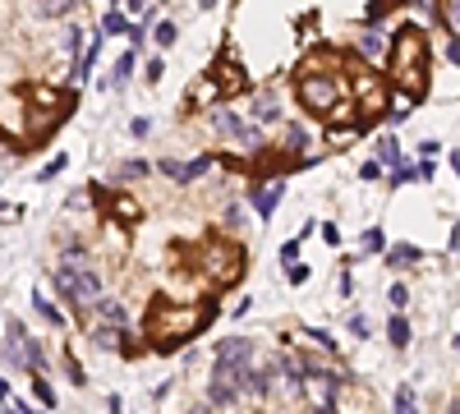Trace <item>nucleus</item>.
<instances>
[{"label":"nucleus","mask_w":460,"mask_h":414,"mask_svg":"<svg viewBox=\"0 0 460 414\" xmlns=\"http://www.w3.org/2000/svg\"><path fill=\"white\" fill-rule=\"evenodd\" d=\"M391 78L401 92L419 97L428 83V42L419 28H401L396 33V46H391Z\"/></svg>","instance_id":"f257e3e1"},{"label":"nucleus","mask_w":460,"mask_h":414,"mask_svg":"<svg viewBox=\"0 0 460 414\" xmlns=\"http://www.w3.org/2000/svg\"><path fill=\"white\" fill-rule=\"evenodd\" d=\"M55 290L65 294L74 308H88V304H97V299H101V281H97V272L88 267L83 253H69V258L55 267Z\"/></svg>","instance_id":"f03ea898"},{"label":"nucleus","mask_w":460,"mask_h":414,"mask_svg":"<svg viewBox=\"0 0 460 414\" xmlns=\"http://www.w3.org/2000/svg\"><path fill=\"white\" fill-rule=\"evenodd\" d=\"M208 317H212V308H203V304H171V299H161L152 308V336L161 345L166 341H180V336H194Z\"/></svg>","instance_id":"7ed1b4c3"},{"label":"nucleus","mask_w":460,"mask_h":414,"mask_svg":"<svg viewBox=\"0 0 460 414\" xmlns=\"http://www.w3.org/2000/svg\"><path fill=\"white\" fill-rule=\"evenodd\" d=\"M299 369H304V401L313 405V410H331L336 405V373L327 369L322 359H308V355H295Z\"/></svg>","instance_id":"20e7f679"},{"label":"nucleus","mask_w":460,"mask_h":414,"mask_svg":"<svg viewBox=\"0 0 460 414\" xmlns=\"http://www.w3.org/2000/svg\"><path fill=\"white\" fill-rule=\"evenodd\" d=\"M240 272H244V267H240V249H230V244H208V249H203V276H208V281L230 285Z\"/></svg>","instance_id":"39448f33"},{"label":"nucleus","mask_w":460,"mask_h":414,"mask_svg":"<svg viewBox=\"0 0 460 414\" xmlns=\"http://www.w3.org/2000/svg\"><path fill=\"white\" fill-rule=\"evenodd\" d=\"M299 101H304L308 110H336L340 83L327 78V74H304V78H299Z\"/></svg>","instance_id":"423d86ee"},{"label":"nucleus","mask_w":460,"mask_h":414,"mask_svg":"<svg viewBox=\"0 0 460 414\" xmlns=\"http://www.w3.org/2000/svg\"><path fill=\"white\" fill-rule=\"evenodd\" d=\"M212 129L221 134V138H235V143H244V148H258V129H253L249 120H244V115H235V110H217V115H212Z\"/></svg>","instance_id":"0eeeda50"},{"label":"nucleus","mask_w":460,"mask_h":414,"mask_svg":"<svg viewBox=\"0 0 460 414\" xmlns=\"http://www.w3.org/2000/svg\"><path fill=\"white\" fill-rule=\"evenodd\" d=\"M354 97H359V106L368 110V115H382V110H387V87L378 83L373 74H364L359 83H354Z\"/></svg>","instance_id":"6e6552de"},{"label":"nucleus","mask_w":460,"mask_h":414,"mask_svg":"<svg viewBox=\"0 0 460 414\" xmlns=\"http://www.w3.org/2000/svg\"><path fill=\"white\" fill-rule=\"evenodd\" d=\"M244 364H253V345L244 336H230V341H221V350H217V369H244Z\"/></svg>","instance_id":"1a4fd4ad"},{"label":"nucleus","mask_w":460,"mask_h":414,"mask_svg":"<svg viewBox=\"0 0 460 414\" xmlns=\"http://www.w3.org/2000/svg\"><path fill=\"white\" fill-rule=\"evenodd\" d=\"M359 55L368 60V65H373V60H382V55H387V37L378 33V28H368V33L359 37Z\"/></svg>","instance_id":"9d476101"},{"label":"nucleus","mask_w":460,"mask_h":414,"mask_svg":"<svg viewBox=\"0 0 460 414\" xmlns=\"http://www.w3.org/2000/svg\"><path fill=\"white\" fill-rule=\"evenodd\" d=\"M281 203V185H263L253 189V207H258V217H272V207Z\"/></svg>","instance_id":"9b49d317"},{"label":"nucleus","mask_w":460,"mask_h":414,"mask_svg":"<svg viewBox=\"0 0 460 414\" xmlns=\"http://www.w3.org/2000/svg\"><path fill=\"white\" fill-rule=\"evenodd\" d=\"M253 120H263V124L281 120V115H276V97H272V92H258V97H253Z\"/></svg>","instance_id":"f8f14e48"},{"label":"nucleus","mask_w":460,"mask_h":414,"mask_svg":"<svg viewBox=\"0 0 460 414\" xmlns=\"http://www.w3.org/2000/svg\"><path fill=\"white\" fill-rule=\"evenodd\" d=\"M410 262H419L415 244H396V249H387V267H410Z\"/></svg>","instance_id":"ddd939ff"},{"label":"nucleus","mask_w":460,"mask_h":414,"mask_svg":"<svg viewBox=\"0 0 460 414\" xmlns=\"http://www.w3.org/2000/svg\"><path fill=\"white\" fill-rule=\"evenodd\" d=\"M74 5L78 0H37V14H42V19H65Z\"/></svg>","instance_id":"4468645a"},{"label":"nucleus","mask_w":460,"mask_h":414,"mask_svg":"<svg viewBox=\"0 0 460 414\" xmlns=\"http://www.w3.org/2000/svg\"><path fill=\"white\" fill-rule=\"evenodd\" d=\"M92 341H97L101 350H124V341H120V322H115V327H97V331H92Z\"/></svg>","instance_id":"2eb2a0df"},{"label":"nucleus","mask_w":460,"mask_h":414,"mask_svg":"<svg viewBox=\"0 0 460 414\" xmlns=\"http://www.w3.org/2000/svg\"><path fill=\"white\" fill-rule=\"evenodd\" d=\"M217 87H221V92H240V87H244L240 69H235V65H226V69H221V74H217Z\"/></svg>","instance_id":"dca6fc26"},{"label":"nucleus","mask_w":460,"mask_h":414,"mask_svg":"<svg viewBox=\"0 0 460 414\" xmlns=\"http://www.w3.org/2000/svg\"><path fill=\"white\" fill-rule=\"evenodd\" d=\"M208 166H212V157H198V162H189V166H180V175H175V180H180V185H189V180H198V175L208 171Z\"/></svg>","instance_id":"f3484780"},{"label":"nucleus","mask_w":460,"mask_h":414,"mask_svg":"<svg viewBox=\"0 0 460 414\" xmlns=\"http://www.w3.org/2000/svg\"><path fill=\"white\" fill-rule=\"evenodd\" d=\"M378 162H382V166H401V148H396V138L378 143Z\"/></svg>","instance_id":"a211bd4d"},{"label":"nucleus","mask_w":460,"mask_h":414,"mask_svg":"<svg viewBox=\"0 0 460 414\" xmlns=\"http://www.w3.org/2000/svg\"><path fill=\"white\" fill-rule=\"evenodd\" d=\"M129 74H134V55H120V60H115V78H106V87H124Z\"/></svg>","instance_id":"6ab92c4d"},{"label":"nucleus","mask_w":460,"mask_h":414,"mask_svg":"<svg viewBox=\"0 0 460 414\" xmlns=\"http://www.w3.org/2000/svg\"><path fill=\"white\" fill-rule=\"evenodd\" d=\"M387 336H391V345H410V322H405V317H391Z\"/></svg>","instance_id":"aec40b11"},{"label":"nucleus","mask_w":460,"mask_h":414,"mask_svg":"<svg viewBox=\"0 0 460 414\" xmlns=\"http://www.w3.org/2000/svg\"><path fill=\"white\" fill-rule=\"evenodd\" d=\"M97 308H101L106 322H124V304H120V299H97Z\"/></svg>","instance_id":"412c9836"},{"label":"nucleus","mask_w":460,"mask_h":414,"mask_svg":"<svg viewBox=\"0 0 460 414\" xmlns=\"http://www.w3.org/2000/svg\"><path fill=\"white\" fill-rule=\"evenodd\" d=\"M442 19H447V28L460 37V0H442Z\"/></svg>","instance_id":"4be33fe9"},{"label":"nucleus","mask_w":460,"mask_h":414,"mask_svg":"<svg viewBox=\"0 0 460 414\" xmlns=\"http://www.w3.org/2000/svg\"><path fill=\"white\" fill-rule=\"evenodd\" d=\"M285 148H290V152L308 148V129H304V124H290V134H285Z\"/></svg>","instance_id":"5701e85b"},{"label":"nucleus","mask_w":460,"mask_h":414,"mask_svg":"<svg viewBox=\"0 0 460 414\" xmlns=\"http://www.w3.org/2000/svg\"><path fill=\"white\" fill-rule=\"evenodd\" d=\"M101 33H129V23H124V14H115V10H110L106 19H101Z\"/></svg>","instance_id":"b1692460"},{"label":"nucleus","mask_w":460,"mask_h":414,"mask_svg":"<svg viewBox=\"0 0 460 414\" xmlns=\"http://www.w3.org/2000/svg\"><path fill=\"white\" fill-rule=\"evenodd\" d=\"M33 392H37V401H42L46 410H51V405H55V392H51V387H46L42 378H37V373H33Z\"/></svg>","instance_id":"393cba45"},{"label":"nucleus","mask_w":460,"mask_h":414,"mask_svg":"<svg viewBox=\"0 0 460 414\" xmlns=\"http://www.w3.org/2000/svg\"><path fill=\"white\" fill-rule=\"evenodd\" d=\"M115 217L134 221V217H138V203H134V198H115Z\"/></svg>","instance_id":"a878e982"},{"label":"nucleus","mask_w":460,"mask_h":414,"mask_svg":"<svg viewBox=\"0 0 460 414\" xmlns=\"http://www.w3.org/2000/svg\"><path fill=\"white\" fill-rule=\"evenodd\" d=\"M33 304H37V313H42L46 322H51V327H60V313H55V308L46 304V299H33Z\"/></svg>","instance_id":"bb28decb"},{"label":"nucleus","mask_w":460,"mask_h":414,"mask_svg":"<svg viewBox=\"0 0 460 414\" xmlns=\"http://www.w3.org/2000/svg\"><path fill=\"white\" fill-rule=\"evenodd\" d=\"M364 249H387L382 230H364Z\"/></svg>","instance_id":"cd10ccee"},{"label":"nucleus","mask_w":460,"mask_h":414,"mask_svg":"<svg viewBox=\"0 0 460 414\" xmlns=\"http://www.w3.org/2000/svg\"><path fill=\"white\" fill-rule=\"evenodd\" d=\"M78 51H83V33H78V28H74V33L65 37V55H78Z\"/></svg>","instance_id":"c85d7f7f"},{"label":"nucleus","mask_w":460,"mask_h":414,"mask_svg":"<svg viewBox=\"0 0 460 414\" xmlns=\"http://www.w3.org/2000/svg\"><path fill=\"white\" fill-rule=\"evenodd\" d=\"M350 138H354V129H327V143H336V148H345Z\"/></svg>","instance_id":"c756f323"},{"label":"nucleus","mask_w":460,"mask_h":414,"mask_svg":"<svg viewBox=\"0 0 460 414\" xmlns=\"http://www.w3.org/2000/svg\"><path fill=\"white\" fill-rule=\"evenodd\" d=\"M387 299H391L396 308H405V304H410V290H405V285H391V294H387Z\"/></svg>","instance_id":"7c9ffc66"},{"label":"nucleus","mask_w":460,"mask_h":414,"mask_svg":"<svg viewBox=\"0 0 460 414\" xmlns=\"http://www.w3.org/2000/svg\"><path fill=\"white\" fill-rule=\"evenodd\" d=\"M396 410H415V392H410V387L396 392Z\"/></svg>","instance_id":"2f4dec72"},{"label":"nucleus","mask_w":460,"mask_h":414,"mask_svg":"<svg viewBox=\"0 0 460 414\" xmlns=\"http://www.w3.org/2000/svg\"><path fill=\"white\" fill-rule=\"evenodd\" d=\"M157 42H161V46L175 42V23H161V28H157Z\"/></svg>","instance_id":"473e14b6"},{"label":"nucleus","mask_w":460,"mask_h":414,"mask_svg":"<svg viewBox=\"0 0 460 414\" xmlns=\"http://www.w3.org/2000/svg\"><path fill=\"white\" fill-rule=\"evenodd\" d=\"M285 276L299 285V281H308V267H295V262H290V267H285Z\"/></svg>","instance_id":"72a5a7b5"},{"label":"nucleus","mask_w":460,"mask_h":414,"mask_svg":"<svg viewBox=\"0 0 460 414\" xmlns=\"http://www.w3.org/2000/svg\"><path fill=\"white\" fill-rule=\"evenodd\" d=\"M359 175H364V180H378V175H382V162H364Z\"/></svg>","instance_id":"f704fd0d"},{"label":"nucleus","mask_w":460,"mask_h":414,"mask_svg":"<svg viewBox=\"0 0 460 414\" xmlns=\"http://www.w3.org/2000/svg\"><path fill=\"white\" fill-rule=\"evenodd\" d=\"M350 331H354V336H364V331H368V317L354 313V317H350Z\"/></svg>","instance_id":"c9c22d12"},{"label":"nucleus","mask_w":460,"mask_h":414,"mask_svg":"<svg viewBox=\"0 0 460 414\" xmlns=\"http://www.w3.org/2000/svg\"><path fill=\"white\" fill-rule=\"evenodd\" d=\"M447 55H451V60H456V65H460V37H456V42H451V51H447Z\"/></svg>","instance_id":"e433bc0d"},{"label":"nucleus","mask_w":460,"mask_h":414,"mask_svg":"<svg viewBox=\"0 0 460 414\" xmlns=\"http://www.w3.org/2000/svg\"><path fill=\"white\" fill-rule=\"evenodd\" d=\"M0 401H10V382L0 378Z\"/></svg>","instance_id":"4c0bfd02"},{"label":"nucleus","mask_w":460,"mask_h":414,"mask_svg":"<svg viewBox=\"0 0 460 414\" xmlns=\"http://www.w3.org/2000/svg\"><path fill=\"white\" fill-rule=\"evenodd\" d=\"M451 171H456V175H460V152H456V157H451Z\"/></svg>","instance_id":"58836bf2"},{"label":"nucleus","mask_w":460,"mask_h":414,"mask_svg":"<svg viewBox=\"0 0 460 414\" xmlns=\"http://www.w3.org/2000/svg\"><path fill=\"white\" fill-rule=\"evenodd\" d=\"M129 10H143V0H129Z\"/></svg>","instance_id":"ea45409f"},{"label":"nucleus","mask_w":460,"mask_h":414,"mask_svg":"<svg viewBox=\"0 0 460 414\" xmlns=\"http://www.w3.org/2000/svg\"><path fill=\"white\" fill-rule=\"evenodd\" d=\"M203 5H217V0H203Z\"/></svg>","instance_id":"a19ab883"}]
</instances>
